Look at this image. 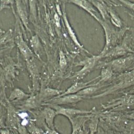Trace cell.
Here are the masks:
<instances>
[{"instance_id":"2e32d148","label":"cell","mask_w":134,"mask_h":134,"mask_svg":"<svg viewBox=\"0 0 134 134\" xmlns=\"http://www.w3.org/2000/svg\"><path fill=\"white\" fill-rule=\"evenodd\" d=\"M128 51L129 50L127 47L125 46H116V47H113L110 50L106 53L103 57H115L123 56L127 54Z\"/></svg>"},{"instance_id":"4316f807","label":"cell","mask_w":134,"mask_h":134,"mask_svg":"<svg viewBox=\"0 0 134 134\" xmlns=\"http://www.w3.org/2000/svg\"><path fill=\"white\" fill-rule=\"evenodd\" d=\"M5 95V92H4V90L2 89V90H1V92H0V103L2 102V100L3 99V97Z\"/></svg>"},{"instance_id":"7c38bea8","label":"cell","mask_w":134,"mask_h":134,"mask_svg":"<svg viewBox=\"0 0 134 134\" xmlns=\"http://www.w3.org/2000/svg\"><path fill=\"white\" fill-rule=\"evenodd\" d=\"M41 115L44 119L48 128L50 129H54V120L55 117L57 115L55 110L48 106L41 111Z\"/></svg>"},{"instance_id":"3957f363","label":"cell","mask_w":134,"mask_h":134,"mask_svg":"<svg viewBox=\"0 0 134 134\" xmlns=\"http://www.w3.org/2000/svg\"><path fill=\"white\" fill-rule=\"evenodd\" d=\"M100 58H102V57L99 54L97 55H93L77 63L76 66H82V68L78 72H75L74 75H73L71 79L76 80L77 81L82 79L91 72Z\"/></svg>"},{"instance_id":"484cf974","label":"cell","mask_w":134,"mask_h":134,"mask_svg":"<svg viewBox=\"0 0 134 134\" xmlns=\"http://www.w3.org/2000/svg\"><path fill=\"white\" fill-rule=\"evenodd\" d=\"M59 64L61 68H64L66 65V60L64 54L62 51H60L59 53Z\"/></svg>"},{"instance_id":"277c9868","label":"cell","mask_w":134,"mask_h":134,"mask_svg":"<svg viewBox=\"0 0 134 134\" xmlns=\"http://www.w3.org/2000/svg\"><path fill=\"white\" fill-rule=\"evenodd\" d=\"M47 106L51 107L55 109L57 115H63L67 117L69 120L79 115L91 114L94 113V111L95 110V109L94 108H92L91 110H83L70 107H64L56 105H47Z\"/></svg>"},{"instance_id":"ac0fdd59","label":"cell","mask_w":134,"mask_h":134,"mask_svg":"<svg viewBox=\"0 0 134 134\" xmlns=\"http://www.w3.org/2000/svg\"><path fill=\"white\" fill-rule=\"evenodd\" d=\"M95 113L94 112L92 113L88 118L89 122L88 126L90 130V134H95L97 131L99 121V116L97 114Z\"/></svg>"},{"instance_id":"4fadbf2b","label":"cell","mask_w":134,"mask_h":134,"mask_svg":"<svg viewBox=\"0 0 134 134\" xmlns=\"http://www.w3.org/2000/svg\"><path fill=\"white\" fill-rule=\"evenodd\" d=\"M7 119L10 125L13 127H16L19 122V116L16 108L12 105L10 102L7 100Z\"/></svg>"},{"instance_id":"ba28073f","label":"cell","mask_w":134,"mask_h":134,"mask_svg":"<svg viewBox=\"0 0 134 134\" xmlns=\"http://www.w3.org/2000/svg\"><path fill=\"white\" fill-rule=\"evenodd\" d=\"M99 79V76L97 77H96L88 81L87 82H79L76 81L73 84H72L69 87L67 88L66 90L64 91L62 94L58 96H63L65 95L68 94H76L81 90L91 86H94V85H98L99 83L98 82L94 83L93 82L95 80Z\"/></svg>"},{"instance_id":"603a6c76","label":"cell","mask_w":134,"mask_h":134,"mask_svg":"<svg viewBox=\"0 0 134 134\" xmlns=\"http://www.w3.org/2000/svg\"><path fill=\"white\" fill-rule=\"evenodd\" d=\"M104 117H105V118L107 121L113 124L117 123L120 122V121H121V116L118 114H110L107 115Z\"/></svg>"},{"instance_id":"44dd1931","label":"cell","mask_w":134,"mask_h":134,"mask_svg":"<svg viewBox=\"0 0 134 134\" xmlns=\"http://www.w3.org/2000/svg\"><path fill=\"white\" fill-rule=\"evenodd\" d=\"M107 10L109 15V19L112 24L117 27H120L122 26V21L116 13L110 7L107 8Z\"/></svg>"},{"instance_id":"d4e9b609","label":"cell","mask_w":134,"mask_h":134,"mask_svg":"<svg viewBox=\"0 0 134 134\" xmlns=\"http://www.w3.org/2000/svg\"><path fill=\"white\" fill-rule=\"evenodd\" d=\"M122 5L129 8L134 12V3L129 2L127 0H118Z\"/></svg>"},{"instance_id":"f1b7e54d","label":"cell","mask_w":134,"mask_h":134,"mask_svg":"<svg viewBox=\"0 0 134 134\" xmlns=\"http://www.w3.org/2000/svg\"><path fill=\"white\" fill-rule=\"evenodd\" d=\"M0 133L1 134H9V132L7 129H0Z\"/></svg>"},{"instance_id":"d6a6232c","label":"cell","mask_w":134,"mask_h":134,"mask_svg":"<svg viewBox=\"0 0 134 134\" xmlns=\"http://www.w3.org/2000/svg\"><path fill=\"white\" fill-rule=\"evenodd\" d=\"M109 134H113V133H109Z\"/></svg>"},{"instance_id":"cb8c5ba5","label":"cell","mask_w":134,"mask_h":134,"mask_svg":"<svg viewBox=\"0 0 134 134\" xmlns=\"http://www.w3.org/2000/svg\"><path fill=\"white\" fill-rule=\"evenodd\" d=\"M5 106L0 104V129L5 128L4 120L5 118Z\"/></svg>"},{"instance_id":"52a82bcc","label":"cell","mask_w":134,"mask_h":134,"mask_svg":"<svg viewBox=\"0 0 134 134\" xmlns=\"http://www.w3.org/2000/svg\"><path fill=\"white\" fill-rule=\"evenodd\" d=\"M133 58L131 56L126 57H120L114 59L111 61L107 62L102 66L103 67H108L113 71H121L128 67L132 62Z\"/></svg>"},{"instance_id":"836d02e7","label":"cell","mask_w":134,"mask_h":134,"mask_svg":"<svg viewBox=\"0 0 134 134\" xmlns=\"http://www.w3.org/2000/svg\"><path fill=\"white\" fill-rule=\"evenodd\" d=\"M88 1H90V0H88Z\"/></svg>"},{"instance_id":"f546056e","label":"cell","mask_w":134,"mask_h":134,"mask_svg":"<svg viewBox=\"0 0 134 134\" xmlns=\"http://www.w3.org/2000/svg\"><path fill=\"white\" fill-rule=\"evenodd\" d=\"M48 131H49V134H60L57 131L54 130V129H50L48 128Z\"/></svg>"},{"instance_id":"83f0119b","label":"cell","mask_w":134,"mask_h":134,"mask_svg":"<svg viewBox=\"0 0 134 134\" xmlns=\"http://www.w3.org/2000/svg\"><path fill=\"white\" fill-rule=\"evenodd\" d=\"M127 117L128 118H129V119L134 120V111L131 112L130 113L128 114L127 115Z\"/></svg>"},{"instance_id":"e0dca14e","label":"cell","mask_w":134,"mask_h":134,"mask_svg":"<svg viewBox=\"0 0 134 134\" xmlns=\"http://www.w3.org/2000/svg\"><path fill=\"white\" fill-rule=\"evenodd\" d=\"M90 2L97 8L104 20L107 21L109 19V15L107 10V8H106L104 5L96 0H90Z\"/></svg>"},{"instance_id":"8fae6325","label":"cell","mask_w":134,"mask_h":134,"mask_svg":"<svg viewBox=\"0 0 134 134\" xmlns=\"http://www.w3.org/2000/svg\"><path fill=\"white\" fill-rule=\"evenodd\" d=\"M64 91L52 88H43L38 94L39 99L42 104L46 101L54 98L61 94Z\"/></svg>"},{"instance_id":"d6986e66","label":"cell","mask_w":134,"mask_h":134,"mask_svg":"<svg viewBox=\"0 0 134 134\" xmlns=\"http://www.w3.org/2000/svg\"><path fill=\"white\" fill-rule=\"evenodd\" d=\"M113 75V70L108 67H103L101 70L100 75H99V80L98 83L106 82L110 79Z\"/></svg>"},{"instance_id":"ffe728a7","label":"cell","mask_w":134,"mask_h":134,"mask_svg":"<svg viewBox=\"0 0 134 134\" xmlns=\"http://www.w3.org/2000/svg\"><path fill=\"white\" fill-rule=\"evenodd\" d=\"M101 87L98 86V85H94V86H91L89 87H87L80 91H79L76 94L82 96L83 98H86L87 96H90L92 94H94V93L96 92Z\"/></svg>"},{"instance_id":"1f68e13d","label":"cell","mask_w":134,"mask_h":134,"mask_svg":"<svg viewBox=\"0 0 134 134\" xmlns=\"http://www.w3.org/2000/svg\"><path fill=\"white\" fill-rule=\"evenodd\" d=\"M131 94H134V90L131 91Z\"/></svg>"},{"instance_id":"9a60e30c","label":"cell","mask_w":134,"mask_h":134,"mask_svg":"<svg viewBox=\"0 0 134 134\" xmlns=\"http://www.w3.org/2000/svg\"><path fill=\"white\" fill-rule=\"evenodd\" d=\"M30 95L29 94L26 93L23 90L19 88H15L11 92L7 100L10 103H15L26 99Z\"/></svg>"},{"instance_id":"5b68a950","label":"cell","mask_w":134,"mask_h":134,"mask_svg":"<svg viewBox=\"0 0 134 134\" xmlns=\"http://www.w3.org/2000/svg\"><path fill=\"white\" fill-rule=\"evenodd\" d=\"M83 97L77 94H68L63 96H57L44 102L42 104L47 105H73L83 99Z\"/></svg>"},{"instance_id":"7402d4cb","label":"cell","mask_w":134,"mask_h":134,"mask_svg":"<svg viewBox=\"0 0 134 134\" xmlns=\"http://www.w3.org/2000/svg\"><path fill=\"white\" fill-rule=\"evenodd\" d=\"M63 18H64V22H65V25H66V27L67 28V30L68 31V32L70 36V37H71L72 39L73 40V41H74V42L81 49H84L83 46L80 44V43L79 42L77 38H76V36L75 34V33L74 32L73 29H72V28L71 27L69 22H68V20L67 19V18L66 17V15L65 14H64L63 15Z\"/></svg>"},{"instance_id":"7a4b0ae2","label":"cell","mask_w":134,"mask_h":134,"mask_svg":"<svg viewBox=\"0 0 134 134\" xmlns=\"http://www.w3.org/2000/svg\"><path fill=\"white\" fill-rule=\"evenodd\" d=\"M102 26L105 37V44L101 52L99 55L103 58V56L110 50L115 45L116 41L119 37V34L114 29L111 27L107 23V21L101 20L98 22Z\"/></svg>"},{"instance_id":"4dcf8cb0","label":"cell","mask_w":134,"mask_h":134,"mask_svg":"<svg viewBox=\"0 0 134 134\" xmlns=\"http://www.w3.org/2000/svg\"><path fill=\"white\" fill-rule=\"evenodd\" d=\"M129 15L130 17L131 18V19L134 20V14H131V13H129Z\"/></svg>"},{"instance_id":"5bb4252c","label":"cell","mask_w":134,"mask_h":134,"mask_svg":"<svg viewBox=\"0 0 134 134\" xmlns=\"http://www.w3.org/2000/svg\"><path fill=\"white\" fill-rule=\"evenodd\" d=\"M42 104L40 102L38 95H30L27 98L24 100L21 106H20V108L23 109H33L38 108V106Z\"/></svg>"},{"instance_id":"30bf717a","label":"cell","mask_w":134,"mask_h":134,"mask_svg":"<svg viewBox=\"0 0 134 134\" xmlns=\"http://www.w3.org/2000/svg\"><path fill=\"white\" fill-rule=\"evenodd\" d=\"M88 116L87 115H79L69 120L72 125L71 134H84L83 127L85 121L88 120L89 118H86Z\"/></svg>"},{"instance_id":"8992f818","label":"cell","mask_w":134,"mask_h":134,"mask_svg":"<svg viewBox=\"0 0 134 134\" xmlns=\"http://www.w3.org/2000/svg\"><path fill=\"white\" fill-rule=\"evenodd\" d=\"M134 105V94H128L120 97L113 99L105 105H102L104 109L113 108L122 106H131Z\"/></svg>"},{"instance_id":"6da1fadb","label":"cell","mask_w":134,"mask_h":134,"mask_svg":"<svg viewBox=\"0 0 134 134\" xmlns=\"http://www.w3.org/2000/svg\"><path fill=\"white\" fill-rule=\"evenodd\" d=\"M118 79V82L113 86L106 89L100 94L90 96L87 98L93 99L103 97L111 94L117 91L127 88L134 85V70L120 75Z\"/></svg>"},{"instance_id":"9c48e42d","label":"cell","mask_w":134,"mask_h":134,"mask_svg":"<svg viewBox=\"0 0 134 134\" xmlns=\"http://www.w3.org/2000/svg\"><path fill=\"white\" fill-rule=\"evenodd\" d=\"M69 1L80 7L83 8L90 14L93 18H94L98 22H99L102 19L98 15L95 7L88 0H69Z\"/></svg>"}]
</instances>
